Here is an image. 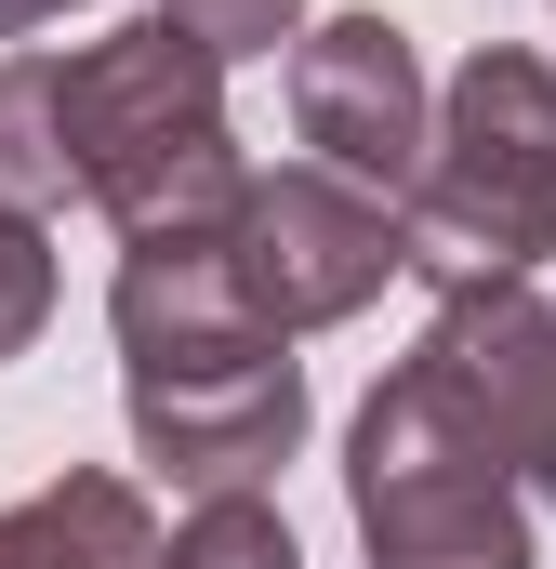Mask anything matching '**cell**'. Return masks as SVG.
<instances>
[{
  "label": "cell",
  "instance_id": "cell-5",
  "mask_svg": "<svg viewBox=\"0 0 556 569\" xmlns=\"http://www.w3.org/2000/svg\"><path fill=\"white\" fill-rule=\"evenodd\" d=\"M226 266H239L266 331H331V318H358L371 291L411 266V212L371 199V186H345V172H318V159L305 172H252Z\"/></svg>",
  "mask_w": 556,
  "mask_h": 569
},
{
  "label": "cell",
  "instance_id": "cell-11",
  "mask_svg": "<svg viewBox=\"0 0 556 569\" xmlns=\"http://www.w3.org/2000/svg\"><path fill=\"white\" fill-rule=\"evenodd\" d=\"M212 67H252V53H278V40H305V0H159Z\"/></svg>",
  "mask_w": 556,
  "mask_h": 569
},
{
  "label": "cell",
  "instance_id": "cell-1",
  "mask_svg": "<svg viewBox=\"0 0 556 569\" xmlns=\"http://www.w3.org/2000/svg\"><path fill=\"white\" fill-rule=\"evenodd\" d=\"M107 318H120L133 450L172 490L226 503V490H252V477L291 463V437H305V371H291V331L252 318V291H239L226 252H120Z\"/></svg>",
  "mask_w": 556,
  "mask_h": 569
},
{
  "label": "cell",
  "instance_id": "cell-10",
  "mask_svg": "<svg viewBox=\"0 0 556 569\" xmlns=\"http://www.w3.org/2000/svg\"><path fill=\"white\" fill-rule=\"evenodd\" d=\"M159 569H305V557H291V530H278L252 490H226V503H199V517L159 543Z\"/></svg>",
  "mask_w": 556,
  "mask_h": 569
},
{
  "label": "cell",
  "instance_id": "cell-2",
  "mask_svg": "<svg viewBox=\"0 0 556 569\" xmlns=\"http://www.w3.org/2000/svg\"><path fill=\"white\" fill-rule=\"evenodd\" d=\"M67 159H80V199L133 252H226L239 239L252 159L226 133V67L172 13L67 53Z\"/></svg>",
  "mask_w": 556,
  "mask_h": 569
},
{
  "label": "cell",
  "instance_id": "cell-8",
  "mask_svg": "<svg viewBox=\"0 0 556 569\" xmlns=\"http://www.w3.org/2000/svg\"><path fill=\"white\" fill-rule=\"evenodd\" d=\"M0 569H159V530L120 477H53L0 517Z\"/></svg>",
  "mask_w": 556,
  "mask_h": 569
},
{
  "label": "cell",
  "instance_id": "cell-4",
  "mask_svg": "<svg viewBox=\"0 0 556 569\" xmlns=\"http://www.w3.org/2000/svg\"><path fill=\"white\" fill-rule=\"evenodd\" d=\"M411 212V279L437 305L464 291H530L556 252V67L544 53H464L437 93V146H424Z\"/></svg>",
  "mask_w": 556,
  "mask_h": 569
},
{
  "label": "cell",
  "instance_id": "cell-12",
  "mask_svg": "<svg viewBox=\"0 0 556 569\" xmlns=\"http://www.w3.org/2000/svg\"><path fill=\"white\" fill-rule=\"evenodd\" d=\"M53 318V252H40V212H0V358H27Z\"/></svg>",
  "mask_w": 556,
  "mask_h": 569
},
{
  "label": "cell",
  "instance_id": "cell-3",
  "mask_svg": "<svg viewBox=\"0 0 556 569\" xmlns=\"http://www.w3.org/2000/svg\"><path fill=\"white\" fill-rule=\"evenodd\" d=\"M345 490H358L371 569H530L517 450H504V425L477 411V385H464V358H450L437 331L371 385Z\"/></svg>",
  "mask_w": 556,
  "mask_h": 569
},
{
  "label": "cell",
  "instance_id": "cell-6",
  "mask_svg": "<svg viewBox=\"0 0 556 569\" xmlns=\"http://www.w3.org/2000/svg\"><path fill=\"white\" fill-rule=\"evenodd\" d=\"M291 133L318 146V172L371 186V199H411L424 146H437V107H424L411 27L398 13H331L291 40Z\"/></svg>",
  "mask_w": 556,
  "mask_h": 569
},
{
  "label": "cell",
  "instance_id": "cell-13",
  "mask_svg": "<svg viewBox=\"0 0 556 569\" xmlns=\"http://www.w3.org/2000/svg\"><path fill=\"white\" fill-rule=\"evenodd\" d=\"M40 13H67V0H0V40H27Z\"/></svg>",
  "mask_w": 556,
  "mask_h": 569
},
{
  "label": "cell",
  "instance_id": "cell-7",
  "mask_svg": "<svg viewBox=\"0 0 556 569\" xmlns=\"http://www.w3.org/2000/svg\"><path fill=\"white\" fill-rule=\"evenodd\" d=\"M437 345L464 358V385L490 398L504 450L530 463V490L556 503V318L530 291H464V305H437Z\"/></svg>",
  "mask_w": 556,
  "mask_h": 569
},
{
  "label": "cell",
  "instance_id": "cell-9",
  "mask_svg": "<svg viewBox=\"0 0 556 569\" xmlns=\"http://www.w3.org/2000/svg\"><path fill=\"white\" fill-rule=\"evenodd\" d=\"M80 159H67V53H13L0 67V212H67Z\"/></svg>",
  "mask_w": 556,
  "mask_h": 569
}]
</instances>
